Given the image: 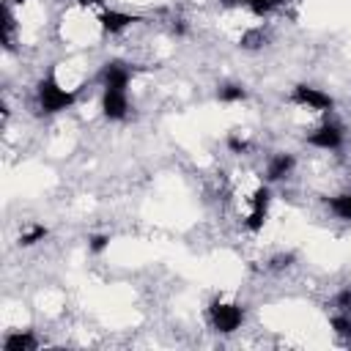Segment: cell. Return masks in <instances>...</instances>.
<instances>
[{
    "mask_svg": "<svg viewBox=\"0 0 351 351\" xmlns=\"http://www.w3.org/2000/svg\"><path fill=\"white\" fill-rule=\"evenodd\" d=\"M36 99H38V107L47 112V115H55V112H63L74 104V93L66 90L55 77H44L36 88Z\"/></svg>",
    "mask_w": 351,
    "mask_h": 351,
    "instance_id": "cell-1",
    "label": "cell"
},
{
    "mask_svg": "<svg viewBox=\"0 0 351 351\" xmlns=\"http://www.w3.org/2000/svg\"><path fill=\"white\" fill-rule=\"evenodd\" d=\"M335 304H337V310H343V313H351V288H343V291L337 293Z\"/></svg>",
    "mask_w": 351,
    "mask_h": 351,
    "instance_id": "cell-17",
    "label": "cell"
},
{
    "mask_svg": "<svg viewBox=\"0 0 351 351\" xmlns=\"http://www.w3.org/2000/svg\"><path fill=\"white\" fill-rule=\"evenodd\" d=\"M44 239H47V228H44V225H30L27 230H22L19 244H22V247H33V244H38V241H44Z\"/></svg>",
    "mask_w": 351,
    "mask_h": 351,
    "instance_id": "cell-13",
    "label": "cell"
},
{
    "mask_svg": "<svg viewBox=\"0 0 351 351\" xmlns=\"http://www.w3.org/2000/svg\"><path fill=\"white\" fill-rule=\"evenodd\" d=\"M228 148L233 151V154H241V151H247V140L244 137H228Z\"/></svg>",
    "mask_w": 351,
    "mask_h": 351,
    "instance_id": "cell-18",
    "label": "cell"
},
{
    "mask_svg": "<svg viewBox=\"0 0 351 351\" xmlns=\"http://www.w3.org/2000/svg\"><path fill=\"white\" fill-rule=\"evenodd\" d=\"M293 167H296V159H293V154H274L271 159H269V165H266V178L269 181H282V178H288L291 173H293Z\"/></svg>",
    "mask_w": 351,
    "mask_h": 351,
    "instance_id": "cell-8",
    "label": "cell"
},
{
    "mask_svg": "<svg viewBox=\"0 0 351 351\" xmlns=\"http://www.w3.org/2000/svg\"><path fill=\"white\" fill-rule=\"evenodd\" d=\"M291 261H293V255H291V252H288V255H277V258L271 261V269H285Z\"/></svg>",
    "mask_w": 351,
    "mask_h": 351,
    "instance_id": "cell-19",
    "label": "cell"
},
{
    "mask_svg": "<svg viewBox=\"0 0 351 351\" xmlns=\"http://www.w3.org/2000/svg\"><path fill=\"white\" fill-rule=\"evenodd\" d=\"M129 80H132V71L126 63L121 60H112L101 69V88H129Z\"/></svg>",
    "mask_w": 351,
    "mask_h": 351,
    "instance_id": "cell-7",
    "label": "cell"
},
{
    "mask_svg": "<svg viewBox=\"0 0 351 351\" xmlns=\"http://www.w3.org/2000/svg\"><path fill=\"white\" fill-rule=\"evenodd\" d=\"M110 247V236H101V233H96V236H90V241H88V250L93 252V255H99V252H104Z\"/></svg>",
    "mask_w": 351,
    "mask_h": 351,
    "instance_id": "cell-16",
    "label": "cell"
},
{
    "mask_svg": "<svg viewBox=\"0 0 351 351\" xmlns=\"http://www.w3.org/2000/svg\"><path fill=\"white\" fill-rule=\"evenodd\" d=\"M332 329H335V335H340V337H351V313H337V315H332Z\"/></svg>",
    "mask_w": 351,
    "mask_h": 351,
    "instance_id": "cell-14",
    "label": "cell"
},
{
    "mask_svg": "<svg viewBox=\"0 0 351 351\" xmlns=\"http://www.w3.org/2000/svg\"><path fill=\"white\" fill-rule=\"evenodd\" d=\"M307 145L321 148V151H337L343 145V129L337 123H321L307 134Z\"/></svg>",
    "mask_w": 351,
    "mask_h": 351,
    "instance_id": "cell-5",
    "label": "cell"
},
{
    "mask_svg": "<svg viewBox=\"0 0 351 351\" xmlns=\"http://www.w3.org/2000/svg\"><path fill=\"white\" fill-rule=\"evenodd\" d=\"M266 217H269V206L252 203V208H250V214H247V219H244V228L252 230V233H258V230L266 225Z\"/></svg>",
    "mask_w": 351,
    "mask_h": 351,
    "instance_id": "cell-11",
    "label": "cell"
},
{
    "mask_svg": "<svg viewBox=\"0 0 351 351\" xmlns=\"http://www.w3.org/2000/svg\"><path fill=\"white\" fill-rule=\"evenodd\" d=\"M329 208H332L335 217H340V219H351V192L335 195V197L329 200Z\"/></svg>",
    "mask_w": 351,
    "mask_h": 351,
    "instance_id": "cell-12",
    "label": "cell"
},
{
    "mask_svg": "<svg viewBox=\"0 0 351 351\" xmlns=\"http://www.w3.org/2000/svg\"><path fill=\"white\" fill-rule=\"evenodd\" d=\"M261 44H263V30H247L241 36V47H247V49H258Z\"/></svg>",
    "mask_w": 351,
    "mask_h": 351,
    "instance_id": "cell-15",
    "label": "cell"
},
{
    "mask_svg": "<svg viewBox=\"0 0 351 351\" xmlns=\"http://www.w3.org/2000/svg\"><path fill=\"white\" fill-rule=\"evenodd\" d=\"M219 3H225V5H241V0H219Z\"/></svg>",
    "mask_w": 351,
    "mask_h": 351,
    "instance_id": "cell-20",
    "label": "cell"
},
{
    "mask_svg": "<svg viewBox=\"0 0 351 351\" xmlns=\"http://www.w3.org/2000/svg\"><path fill=\"white\" fill-rule=\"evenodd\" d=\"M217 99L225 101V104H236V101H244L247 99V90L239 82H225V85H219Z\"/></svg>",
    "mask_w": 351,
    "mask_h": 351,
    "instance_id": "cell-10",
    "label": "cell"
},
{
    "mask_svg": "<svg viewBox=\"0 0 351 351\" xmlns=\"http://www.w3.org/2000/svg\"><path fill=\"white\" fill-rule=\"evenodd\" d=\"M208 318H211V326L222 335H230L241 326L244 321V310L233 302H222V299H214L211 307H208Z\"/></svg>",
    "mask_w": 351,
    "mask_h": 351,
    "instance_id": "cell-2",
    "label": "cell"
},
{
    "mask_svg": "<svg viewBox=\"0 0 351 351\" xmlns=\"http://www.w3.org/2000/svg\"><path fill=\"white\" fill-rule=\"evenodd\" d=\"M3 348L5 351H33V348H38V340H36V335L30 329H25V332L16 329L3 340Z\"/></svg>",
    "mask_w": 351,
    "mask_h": 351,
    "instance_id": "cell-9",
    "label": "cell"
},
{
    "mask_svg": "<svg viewBox=\"0 0 351 351\" xmlns=\"http://www.w3.org/2000/svg\"><path fill=\"white\" fill-rule=\"evenodd\" d=\"M99 22H101V27H104V33H123L126 27H132L134 22H137V16L134 14H126V11H118V8H104L101 11V16H99Z\"/></svg>",
    "mask_w": 351,
    "mask_h": 351,
    "instance_id": "cell-6",
    "label": "cell"
},
{
    "mask_svg": "<svg viewBox=\"0 0 351 351\" xmlns=\"http://www.w3.org/2000/svg\"><path fill=\"white\" fill-rule=\"evenodd\" d=\"M291 99L299 104V107H307V110H315V112H329L335 107L332 96L324 93L321 88H313V85H296Z\"/></svg>",
    "mask_w": 351,
    "mask_h": 351,
    "instance_id": "cell-3",
    "label": "cell"
},
{
    "mask_svg": "<svg viewBox=\"0 0 351 351\" xmlns=\"http://www.w3.org/2000/svg\"><path fill=\"white\" fill-rule=\"evenodd\" d=\"M101 112L110 121H121L129 112V96L123 88H104L101 90Z\"/></svg>",
    "mask_w": 351,
    "mask_h": 351,
    "instance_id": "cell-4",
    "label": "cell"
}]
</instances>
